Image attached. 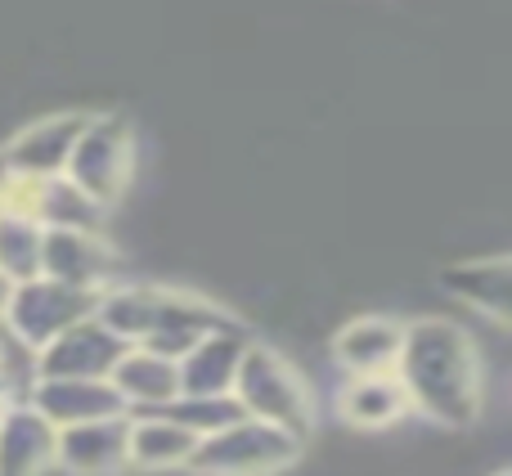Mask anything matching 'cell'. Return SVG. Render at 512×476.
Wrapping results in <instances>:
<instances>
[{"label": "cell", "instance_id": "6da1fadb", "mask_svg": "<svg viewBox=\"0 0 512 476\" xmlns=\"http://www.w3.org/2000/svg\"><path fill=\"white\" fill-rule=\"evenodd\" d=\"M414 414L436 427H472L486 414V364L454 319H414L396 364Z\"/></svg>", "mask_w": 512, "mask_h": 476}, {"label": "cell", "instance_id": "7a4b0ae2", "mask_svg": "<svg viewBox=\"0 0 512 476\" xmlns=\"http://www.w3.org/2000/svg\"><path fill=\"white\" fill-rule=\"evenodd\" d=\"M230 391H234V400L243 405L248 418L283 427V432L297 436V441H306L310 427H315V400H310V387H306V378H301V369L279 351V346L248 342Z\"/></svg>", "mask_w": 512, "mask_h": 476}, {"label": "cell", "instance_id": "3957f363", "mask_svg": "<svg viewBox=\"0 0 512 476\" xmlns=\"http://www.w3.org/2000/svg\"><path fill=\"white\" fill-rule=\"evenodd\" d=\"M297 436L270 427L261 418H239L212 436H198L185 468L194 476H279L301 459Z\"/></svg>", "mask_w": 512, "mask_h": 476}, {"label": "cell", "instance_id": "277c9868", "mask_svg": "<svg viewBox=\"0 0 512 476\" xmlns=\"http://www.w3.org/2000/svg\"><path fill=\"white\" fill-rule=\"evenodd\" d=\"M135 176V131L126 117L117 113H90L81 126L77 144L68 153L63 180L81 189L86 198H95L99 207H113L126 198Z\"/></svg>", "mask_w": 512, "mask_h": 476}, {"label": "cell", "instance_id": "5b68a950", "mask_svg": "<svg viewBox=\"0 0 512 476\" xmlns=\"http://www.w3.org/2000/svg\"><path fill=\"white\" fill-rule=\"evenodd\" d=\"M95 306H99V292L68 288V283H59V279L36 274V279L14 283L9 310H5V328L14 337H23L32 351H41V346H50L59 333H68L72 324L95 315Z\"/></svg>", "mask_w": 512, "mask_h": 476}, {"label": "cell", "instance_id": "8992f818", "mask_svg": "<svg viewBox=\"0 0 512 476\" xmlns=\"http://www.w3.org/2000/svg\"><path fill=\"white\" fill-rule=\"evenodd\" d=\"M117 243L108 234L95 230H45L41 238V274L59 279L68 288H90L104 292L108 283H117Z\"/></svg>", "mask_w": 512, "mask_h": 476}, {"label": "cell", "instance_id": "52a82bcc", "mask_svg": "<svg viewBox=\"0 0 512 476\" xmlns=\"http://www.w3.org/2000/svg\"><path fill=\"white\" fill-rule=\"evenodd\" d=\"M122 351V337H113L90 315L36 351V378H108L113 364L122 360Z\"/></svg>", "mask_w": 512, "mask_h": 476}, {"label": "cell", "instance_id": "ba28073f", "mask_svg": "<svg viewBox=\"0 0 512 476\" xmlns=\"http://www.w3.org/2000/svg\"><path fill=\"white\" fill-rule=\"evenodd\" d=\"M23 400L50 427H77L126 414L122 396L113 391L108 378H36Z\"/></svg>", "mask_w": 512, "mask_h": 476}, {"label": "cell", "instance_id": "9c48e42d", "mask_svg": "<svg viewBox=\"0 0 512 476\" xmlns=\"http://www.w3.org/2000/svg\"><path fill=\"white\" fill-rule=\"evenodd\" d=\"M126 427H131V414L59 427L54 468L68 472V476H122V472H131V463H126Z\"/></svg>", "mask_w": 512, "mask_h": 476}, {"label": "cell", "instance_id": "30bf717a", "mask_svg": "<svg viewBox=\"0 0 512 476\" xmlns=\"http://www.w3.org/2000/svg\"><path fill=\"white\" fill-rule=\"evenodd\" d=\"M90 113H50V117H36L27 122L14 140L0 144L5 153V167L9 171H23V176H36V180H50V176H63L68 167V153L77 144L81 126H86Z\"/></svg>", "mask_w": 512, "mask_h": 476}, {"label": "cell", "instance_id": "8fae6325", "mask_svg": "<svg viewBox=\"0 0 512 476\" xmlns=\"http://www.w3.org/2000/svg\"><path fill=\"white\" fill-rule=\"evenodd\" d=\"M108 382L122 396L126 414H158L180 396V364L171 355L149 351V346H126Z\"/></svg>", "mask_w": 512, "mask_h": 476}, {"label": "cell", "instance_id": "7c38bea8", "mask_svg": "<svg viewBox=\"0 0 512 476\" xmlns=\"http://www.w3.org/2000/svg\"><path fill=\"white\" fill-rule=\"evenodd\" d=\"M252 337L239 324H225L216 333L198 337L185 355H180V396H230L239 360L248 351Z\"/></svg>", "mask_w": 512, "mask_h": 476}, {"label": "cell", "instance_id": "4fadbf2b", "mask_svg": "<svg viewBox=\"0 0 512 476\" xmlns=\"http://www.w3.org/2000/svg\"><path fill=\"white\" fill-rule=\"evenodd\" d=\"M337 414L346 418L360 432H391L400 427L414 405H409V391L400 382V373H351V382L337 396Z\"/></svg>", "mask_w": 512, "mask_h": 476}, {"label": "cell", "instance_id": "5bb4252c", "mask_svg": "<svg viewBox=\"0 0 512 476\" xmlns=\"http://www.w3.org/2000/svg\"><path fill=\"white\" fill-rule=\"evenodd\" d=\"M54 441L59 427H50L27 400L0 414V476H45L54 472Z\"/></svg>", "mask_w": 512, "mask_h": 476}, {"label": "cell", "instance_id": "9a60e30c", "mask_svg": "<svg viewBox=\"0 0 512 476\" xmlns=\"http://www.w3.org/2000/svg\"><path fill=\"white\" fill-rule=\"evenodd\" d=\"M405 324L391 315H360L333 337V360L346 373H391L400 364Z\"/></svg>", "mask_w": 512, "mask_h": 476}, {"label": "cell", "instance_id": "2e32d148", "mask_svg": "<svg viewBox=\"0 0 512 476\" xmlns=\"http://www.w3.org/2000/svg\"><path fill=\"white\" fill-rule=\"evenodd\" d=\"M198 436L189 427L171 423L167 414H131L126 427V463L135 472H176L189 463Z\"/></svg>", "mask_w": 512, "mask_h": 476}, {"label": "cell", "instance_id": "e0dca14e", "mask_svg": "<svg viewBox=\"0 0 512 476\" xmlns=\"http://www.w3.org/2000/svg\"><path fill=\"white\" fill-rule=\"evenodd\" d=\"M441 283L463 301V306L490 315L495 324H508V297H512V261L504 252L495 256H468V261L450 265Z\"/></svg>", "mask_w": 512, "mask_h": 476}, {"label": "cell", "instance_id": "ac0fdd59", "mask_svg": "<svg viewBox=\"0 0 512 476\" xmlns=\"http://www.w3.org/2000/svg\"><path fill=\"white\" fill-rule=\"evenodd\" d=\"M36 221L45 230H95V234H108V207H99L95 198H86L72 180L63 176H50L41 189V216Z\"/></svg>", "mask_w": 512, "mask_h": 476}, {"label": "cell", "instance_id": "d6986e66", "mask_svg": "<svg viewBox=\"0 0 512 476\" xmlns=\"http://www.w3.org/2000/svg\"><path fill=\"white\" fill-rule=\"evenodd\" d=\"M41 238L45 225L27 216H0V274L9 283H23L41 274Z\"/></svg>", "mask_w": 512, "mask_h": 476}, {"label": "cell", "instance_id": "ffe728a7", "mask_svg": "<svg viewBox=\"0 0 512 476\" xmlns=\"http://www.w3.org/2000/svg\"><path fill=\"white\" fill-rule=\"evenodd\" d=\"M158 414H167L171 423L189 427L194 436H212V432H221V427L248 418L243 414V405L234 400V391L230 396H176L167 409H158Z\"/></svg>", "mask_w": 512, "mask_h": 476}, {"label": "cell", "instance_id": "44dd1931", "mask_svg": "<svg viewBox=\"0 0 512 476\" xmlns=\"http://www.w3.org/2000/svg\"><path fill=\"white\" fill-rule=\"evenodd\" d=\"M14 400H23V396H18V391H14V387H9V382H5V378H0V414H5V409H9V405H14Z\"/></svg>", "mask_w": 512, "mask_h": 476}, {"label": "cell", "instance_id": "7402d4cb", "mask_svg": "<svg viewBox=\"0 0 512 476\" xmlns=\"http://www.w3.org/2000/svg\"><path fill=\"white\" fill-rule=\"evenodd\" d=\"M9 292H14V283L0 274V324H5V310H9Z\"/></svg>", "mask_w": 512, "mask_h": 476}, {"label": "cell", "instance_id": "603a6c76", "mask_svg": "<svg viewBox=\"0 0 512 476\" xmlns=\"http://www.w3.org/2000/svg\"><path fill=\"white\" fill-rule=\"evenodd\" d=\"M0 176H5V153H0Z\"/></svg>", "mask_w": 512, "mask_h": 476}, {"label": "cell", "instance_id": "cb8c5ba5", "mask_svg": "<svg viewBox=\"0 0 512 476\" xmlns=\"http://www.w3.org/2000/svg\"><path fill=\"white\" fill-rule=\"evenodd\" d=\"M495 476H508V472H504V468H499V472H495Z\"/></svg>", "mask_w": 512, "mask_h": 476}]
</instances>
